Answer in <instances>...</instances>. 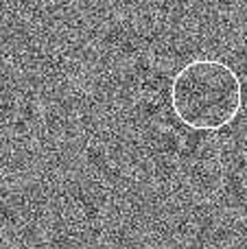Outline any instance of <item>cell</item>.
<instances>
[{
	"instance_id": "obj_1",
	"label": "cell",
	"mask_w": 247,
	"mask_h": 249,
	"mask_svg": "<svg viewBox=\"0 0 247 249\" xmlns=\"http://www.w3.org/2000/svg\"><path fill=\"white\" fill-rule=\"evenodd\" d=\"M171 107L195 131H219L243 109V83L226 61L193 59L173 77Z\"/></svg>"
}]
</instances>
